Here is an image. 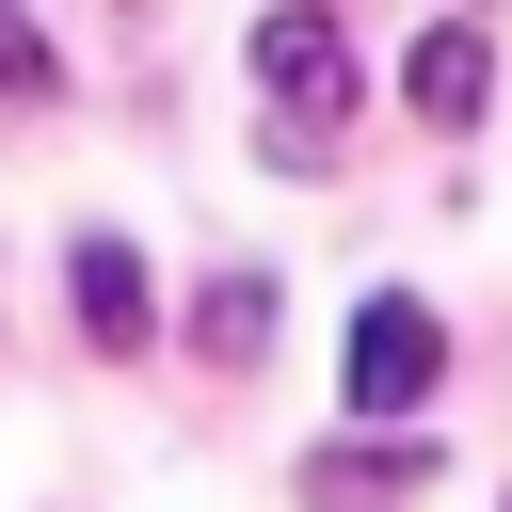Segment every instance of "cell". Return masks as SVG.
<instances>
[{
	"mask_svg": "<svg viewBox=\"0 0 512 512\" xmlns=\"http://www.w3.org/2000/svg\"><path fill=\"white\" fill-rule=\"evenodd\" d=\"M192 352H208V368H256V352H272V272H208Z\"/></svg>",
	"mask_w": 512,
	"mask_h": 512,
	"instance_id": "6",
	"label": "cell"
},
{
	"mask_svg": "<svg viewBox=\"0 0 512 512\" xmlns=\"http://www.w3.org/2000/svg\"><path fill=\"white\" fill-rule=\"evenodd\" d=\"M64 288H80V336H96V352H144V336H160V288H144V256H128L112 224L64 240Z\"/></svg>",
	"mask_w": 512,
	"mask_h": 512,
	"instance_id": "3",
	"label": "cell"
},
{
	"mask_svg": "<svg viewBox=\"0 0 512 512\" xmlns=\"http://www.w3.org/2000/svg\"><path fill=\"white\" fill-rule=\"evenodd\" d=\"M256 96H272V160H336V128H352V48H336L320 0H272V16H256Z\"/></svg>",
	"mask_w": 512,
	"mask_h": 512,
	"instance_id": "1",
	"label": "cell"
},
{
	"mask_svg": "<svg viewBox=\"0 0 512 512\" xmlns=\"http://www.w3.org/2000/svg\"><path fill=\"white\" fill-rule=\"evenodd\" d=\"M400 96H416L432 128H480V96H496V48H480V16H432V32L400 48Z\"/></svg>",
	"mask_w": 512,
	"mask_h": 512,
	"instance_id": "5",
	"label": "cell"
},
{
	"mask_svg": "<svg viewBox=\"0 0 512 512\" xmlns=\"http://www.w3.org/2000/svg\"><path fill=\"white\" fill-rule=\"evenodd\" d=\"M432 480V432H352V448H304V512H400Z\"/></svg>",
	"mask_w": 512,
	"mask_h": 512,
	"instance_id": "4",
	"label": "cell"
},
{
	"mask_svg": "<svg viewBox=\"0 0 512 512\" xmlns=\"http://www.w3.org/2000/svg\"><path fill=\"white\" fill-rule=\"evenodd\" d=\"M48 80H64V64H48V32H32V16L0 0V96H48Z\"/></svg>",
	"mask_w": 512,
	"mask_h": 512,
	"instance_id": "7",
	"label": "cell"
},
{
	"mask_svg": "<svg viewBox=\"0 0 512 512\" xmlns=\"http://www.w3.org/2000/svg\"><path fill=\"white\" fill-rule=\"evenodd\" d=\"M432 368H448L432 304H416V288H368V304H352V352H336V400H352V416H416Z\"/></svg>",
	"mask_w": 512,
	"mask_h": 512,
	"instance_id": "2",
	"label": "cell"
}]
</instances>
